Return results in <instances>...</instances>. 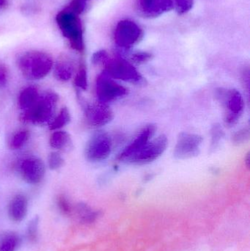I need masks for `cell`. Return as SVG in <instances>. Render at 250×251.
I'll use <instances>...</instances> for the list:
<instances>
[{
    "label": "cell",
    "mask_w": 250,
    "mask_h": 251,
    "mask_svg": "<svg viewBox=\"0 0 250 251\" xmlns=\"http://www.w3.org/2000/svg\"><path fill=\"white\" fill-rule=\"evenodd\" d=\"M40 219L38 216L32 218L26 227V236L28 241L30 243H36L39 237Z\"/></svg>",
    "instance_id": "7402d4cb"
},
{
    "label": "cell",
    "mask_w": 250,
    "mask_h": 251,
    "mask_svg": "<svg viewBox=\"0 0 250 251\" xmlns=\"http://www.w3.org/2000/svg\"><path fill=\"white\" fill-rule=\"evenodd\" d=\"M57 25L62 33L68 40L70 47L82 52L85 48L82 22L77 15L65 9L56 17Z\"/></svg>",
    "instance_id": "3957f363"
},
{
    "label": "cell",
    "mask_w": 250,
    "mask_h": 251,
    "mask_svg": "<svg viewBox=\"0 0 250 251\" xmlns=\"http://www.w3.org/2000/svg\"><path fill=\"white\" fill-rule=\"evenodd\" d=\"M211 149L214 151L220 145L225 136L224 130L221 126L216 124L213 126L211 130Z\"/></svg>",
    "instance_id": "d4e9b609"
},
{
    "label": "cell",
    "mask_w": 250,
    "mask_h": 251,
    "mask_svg": "<svg viewBox=\"0 0 250 251\" xmlns=\"http://www.w3.org/2000/svg\"><path fill=\"white\" fill-rule=\"evenodd\" d=\"M247 165H248V168H249L250 165V155L248 154V156H247Z\"/></svg>",
    "instance_id": "e575fe53"
},
{
    "label": "cell",
    "mask_w": 250,
    "mask_h": 251,
    "mask_svg": "<svg viewBox=\"0 0 250 251\" xmlns=\"http://www.w3.org/2000/svg\"><path fill=\"white\" fill-rule=\"evenodd\" d=\"M56 203H57V206L59 211L63 215L69 216V215H71L73 211V208L66 196H63V195H60V196H57Z\"/></svg>",
    "instance_id": "484cf974"
},
{
    "label": "cell",
    "mask_w": 250,
    "mask_h": 251,
    "mask_svg": "<svg viewBox=\"0 0 250 251\" xmlns=\"http://www.w3.org/2000/svg\"><path fill=\"white\" fill-rule=\"evenodd\" d=\"M104 72L115 80H121L134 85H142L145 79L133 63L123 57L109 59Z\"/></svg>",
    "instance_id": "5b68a950"
},
{
    "label": "cell",
    "mask_w": 250,
    "mask_h": 251,
    "mask_svg": "<svg viewBox=\"0 0 250 251\" xmlns=\"http://www.w3.org/2000/svg\"><path fill=\"white\" fill-rule=\"evenodd\" d=\"M216 95L226 110L224 120L226 125L229 126L236 125L245 110V100L242 94L233 88H220L216 91Z\"/></svg>",
    "instance_id": "277c9868"
},
{
    "label": "cell",
    "mask_w": 250,
    "mask_h": 251,
    "mask_svg": "<svg viewBox=\"0 0 250 251\" xmlns=\"http://www.w3.org/2000/svg\"><path fill=\"white\" fill-rule=\"evenodd\" d=\"M74 211L82 222H91L95 218V212L85 203H81L76 205Z\"/></svg>",
    "instance_id": "cb8c5ba5"
},
{
    "label": "cell",
    "mask_w": 250,
    "mask_h": 251,
    "mask_svg": "<svg viewBox=\"0 0 250 251\" xmlns=\"http://www.w3.org/2000/svg\"><path fill=\"white\" fill-rule=\"evenodd\" d=\"M113 142L110 134L104 131L94 133L87 143L85 156L91 162L106 160L111 154Z\"/></svg>",
    "instance_id": "52a82bcc"
},
{
    "label": "cell",
    "mask_w": 250,
    "mask_h": 251,
    "mask_svg": "<svg viewBox=\"0 0 250 251\" xmlns=\"http://www.w3.org/2000/svg\"><path fill=\"white\" fill-rule=\"evenodd\" d=\"M250 72L249 70L245 71L244 72L243 76H242V79H243L244 85H246L247 90L249 91L250 90Z\"/></svg>",
    "instance_id": "d6a6232c"
},
{
    "label": "cell",
    "mask_w": 250,
    "mask_h": 251,
    "mask_svg": "<svg viewBox=\"0 0 250 251\" xmlns=\"http://www.w3.org/2000/svg\"><path fill=\"white\" fill-rule=\"evenodd\" d=\"M152 55L150 53L145 52V51H137L132 54L131 60H132V63L141 65L149 61Z\"/></svg>",
    "instance_id": "f1b7e54d"
},
{
    "label": "cell",
    "mask_w": 250,
    "mask_h": 251,
    "mask_svg": "<svg viewBox=\"0 0 250 251\" xmlns=\"http://www.w3.org/2000/svg\"><path fill=\"white\" fill-rule=\"evenodd\" d=\"M95 94L98 101L108 104L126 97L129 90L103 72L95 81Z\"/></svg>",
    "instance_id": "8992f818"
},
{
    "label": "cell",
    "mask_w": 250,
    "mask_h": 251,
    "mask_svg": "<svg viewBox=\"0 0 250 251\" xmlns=\"http://www.w3.org/2000/svg\"><path fill=\"white\" fill-rule=\"evenodd\" d=\"M20 243V237L15 231L0 232V251H17Z\"/></svg>",
    "instance_id": "ac0fdd59"
},
{
    "label": "cell",
    "mask_w": 250,
    "mask_h": 251,
    "mask_svg": "<svg viewBox=\"0 0 250 251\" xmlns=\"http://www.w3.org/2000/svg\"><path fill=\"white\" fill-rule=\"evenodd\" d=\"M59 97L55 92L46 91L39 98L32 107L22 112L21 121L23 123L33 125H44L51 122L58 104Z\"/></svg>",
    "instance_id": "7a4b0ae2"
},
{
    "label": "cell",
    "mask_w": 250,
    "mask_h": 251,
    "mask_svg": "<svg viewBox=\"0 0 250 251\" xmlns=\"http://www.w3.org/2000/svg\"><path fill=\"white\" fill-rule=\"evenodd\" d=\"M142 37V29L132 21H121L117 24L114 31V41L122 48L134 47L140 41Z\"/></svg>",
    "instance_id": "30bf717a"
},
{
    "label": "cell",
    "mask_w": 250,
    "mask_h": 251,
    "mask_svg": "<svg viewBox=\"0 0 250 251\" xmlns=\"http://www.w3.org/2000/svg\"><path fill=\"white\" fill-rule=\"evenodd\" d=\"M70 120H71V117H70L68 109L67 107H63L59 114L50 122L49 129L51 131L60 129L68 125Z\"/></svg>",
    "instance_id": "ffe728a7"
},
{
    "label": "cell",
    "mask_w": 250,
    "mask_h": 251,
    "mask_svg": "<svg viewBox=\"0 0 250 251\" xmlns=\"http://www.w3.org/2000/svg\"><path fill=\"white\" fill-rule=\"evenodd\" d=\"M38 89L34 86H28L22 90L18 99V104L22 112L29 110L39 98Z\"/></svg>",
    "instance_id": "e0dca14e"
},
{
    "label": "cell",
    "mask_w": 250,
    "mask_h": 251,
    "mask_svg": "<svg viewBox=\"0 0 250 251\" xmlns=\"http://www.w3.org/2000/svg\"><path fill=\"white\" fill-rule=\"evenodd\" d=\"M175 2L179 13H186L193 6V0H175Z\"/></svg>",
    "instance_id": "4dcf8cb0"
},
{
    "label": "cell",
    "mask_w": 250,
    "mask_h": 251,
    "mask_svg": "<svg viewBox=\"0 0 250 251\" xmlns=\"http://www.w3.org/2000/svg\"><path fill=\"white\" fill-rule=\"evenodd\" d=\"M6 4V0H0V8L4 7Z\"/></svg>",
    "instance_id": "836d02e7"
},
{
    "label": "cell",
    "mask_w": 250,
    "mask_h": 251,
    "mask_svg": "<svg viewBox=\"0 0 250 251\" xmlns=\"http://www.w3.org/2000/svg\"><path fill=\"white\" fill-rule=\"evenodd\" d=\"M167 145L168 140L167 136L161 134L154 140H150L140 150L129 156L124 162L136 165L151 163L164 153Z\"/></svg>",
    "instance_id": "ba28073f"
},
{
    "label": "cell",
    "mask_w": 250,
    "mask_h": 251,
    "mask_svg": "<svg viewBox=\"0 0 250 251\" xmlns=\"http://www.w3.org/2000/svg\"><path fill=\"white\" fill-rule=\"evenodd\" d=\"M30 133L28 130L22 129L17 131L10 142V148L12 150H19L22 149L29 140Z\"/></svg>",
    "instance_id": "44dd1931"
},
{
    "label": "cell",
    "mask_w": 250,
    "mask_h": 251,
    "mask_svg": "<svg viewBox=\"0 0 250 251\" xmlns=\"http://www.w3.org/2000/svg\"><path fill=\"white\" fill-rule=\"evenodd\" d=\"M72 140L70 134L65 131H56L51 134L49 145L56 150L63 151L70 149Z\"/></svg>",
    "instance_id": "d6986e66"
},
{
    "label": "cell",
    "mask_w": 250,
    "mask_h": 251,
    "mask_svg": "<svg viewBox=\"0 0 250 251\" xmlns=\"http://www.w3.org/2000/svg\"><path fill=\"white\" fill-rule=\"evenodd\" d=\"M204 138L195 133L182 132L179 134L174 148L176 159H188L195 157L201 152Z\"/></svg>",
    "instance_id": "9c48e42d"
},
{
    "label": "cell",
    "mask_w": 250,
    "mask_h": 251,
    "mask_svg": "<svg viewBox=\"0 0 250 251\" xmlns=\"http://www.w3.org/2000/svg\"><path fill=\"white\" fill-rule=\"evenodd\" d=\"M65 160L63 156L57 152H51L48 158V168L52 171L60 169L64 165Z\"/></svg>",
    "instance_id": "4316f807"
},
{
    "label": "cell",
    "mask_w": 250,
    "mask_h": 251,
    "mask_svg": "<svg viewBox=\"0 0 250 251\" xmlns=\"http://www.w3.org/2000/svg\"><path fill=\"white\" fill-rule=\"evenodd\" d=\"M75 86L82 91H87L88 88V72L85 65L81 64L74 77Z\"/></svg>",
    "instance_id": "603a6c76"
},
{
    "label": "cell",
    "mask_w": 250,
    "mask_h": 251,
    "mask_svg": "<svg viewBox=\"0 0 250 251\" xmlns=\"http://www.w3.org/2000/svg\"><path fill=\"white\" fill-rule=\"evenodd\" d=\"M18 68L26 79L40 80L52 70L54 62L49 54L41 51H28L19 56Z\"/></svg>",
    "instance_id": "6da1fadb"
},
{
    "label": "cell",
    "mask_w": 250,
    "mask_h": 251,
    "mask_svg": "<svg viewBox=\"0 0 250 251\" xmlns=\"http://www.w3.org/2000/svg\"><path fill=\"white\" fill-rule=\"evenodd\" d=\"M249 137L250 129L249 128L246 127V128H242V129L236 131V132L233 134L232 140H233V143H234V144H243L244 143L248 141Z\"/></svg>",
    "instance_id": "83f0119b"
},
{
    "label": "cell",
    "mask_w": 250,
    "mask_h": 251,
    "mask_svg": "<svg viewBox=\"0 0 250 251\" xmlns=\"http://www.w3.org/2000/svg\"><path fill=\"white\" fill-rule=\"evenodd\" d=\"M142 11L151 16H157L173 7V0H140Z\"/></svg>",
    "instance_id": "9a60e30c"
},
{
    "label": "cell",
    "mask_w": 250,
    "mask_h": 251,
    "mask_svg": "<svg viewBox=\"0 0 250 251\" xmlns=\"http://www.w3.org/2000/svg\"><path fill=\"white\" fill-rule=\"evenodd\" d=\"M74 66L71 60L64 57L57 60L54 66V76L57 80L67 82L73 76Z\"/></svg>",
    "instance_id": "2e32d148"
},
{
    "label": "cell",
    "mask_w": 250,
    "mask_h": 251,
    "mask_svg": "<svg viewBox=\"0 0 250 251\" xmlns=\"http://www.w3.org/2000/svg\"><path fill=\"white\" fill-rule=\"evenodd\" d=\"M85 116L88 124L93 127H101L108 125L114 119V113L108 104L98 102L85 104Z\"/></svg>",
    "instance_id": "7c38bea8"
},
{
    "label": "cell",
    "mask_w": 250,
    "mask_h": 251,
    "mask_svg": "<svg viewBox=\"0 0 250 251\" xmlns=\"http://www.w3.org/2000/svg\"><path fill=\"white\" fill-rule=\"evenodd\" d=\"M28 199L24 195L17 194L10 200L7 207L9 219L13 223H20L28 213Z\"/></svg>",
    "instance_id": "5bb4252c"
},
{
    "label": "cell",
    "mask_w": 250,
    "mask_h": 251,
    "mask_svg": "<svg viewBox=\"0 0 250 251\" xmlns=\"http://www.w3.org/2000/svg\"><path fill=\"white\" fill-rule=\"evenodd\" d=\"M19 171L25 182L35 185L44 179L45 167L44 162L39 158L28 157L21 162Z\"/></svg>",
    "instance_id": "8fae6325"
},
{
    "label": "cell",
    "mask_w": 250,
    "mask_h": 251,
    "mask_svg": "<svg viewBox=\"0 0 250 251\" xmlns=\"http://www.w3.org/2000/svg\"><path fill=\"white\" fill-rule=\"evenodd\" d=\"M8 81V71L2 63H0V88H4Z\"/></svg>",
    "instance_id": "1f68e13d"
},
{
    "label": "cell",
    "mask_w": 250,
    "mask_h": 251,
    "mask_svg": "<svg viewBox=\"0 0 250 251\" xmlns=\"http://www.w3.org/2000/svg\"><path fill=\"white\" fill-rule=\"evenodd\" d=\"M109 57L107 51L104 50H100L96 51L92 54V63L95 66H99V65H105L106 63L108 61Z\"/></svg>",
    "instance_id": "f546056e"
},
{
    "label": "cell",
    "mask_w": 250,
    "mask_h": 251,
    "mask_svg": "<svg viewBox=\"0 0 250 251\" xmlns=\"http://www.w3.org/2000/svg\"><path fill=\"white\" fill-rule=\"evenodd\" d=\"M156 130L157 127L154 125H148L144 126L132 141L119 154V160L124 162L129 156L140 150L150 140H152V137L155 134Z\"/></svg>",
    "instance_id": "4fadbf2b"
}]
</instances>
